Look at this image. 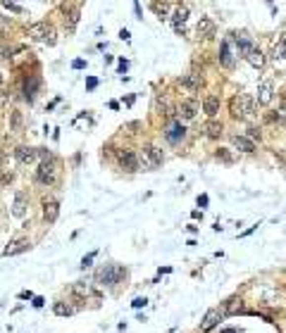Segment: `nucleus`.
Instances as JSON below:
<instances>
[{
	"instance_id": "obj_41",
	"label": "nucleus",
	"mask_w": 286,
	"mask_h": 333,
	"mask_svg": "<svg viewBox=\"0 0 286 333\" xmlns=\"http://www.w3.org/2000/svg\"><path fill=\"white\" fill-rule=\"evenodd\" d=\"M222 333H236V331H234V329H227V331H222Z\"/></svg>"
},
{
	"instance_id": "obj_42",
	"label": "nucleus",
	"mask_w": 286,
	"mask_h": 333,
	"mask_svg": "<svg viewBox=\"0 0 286 333\" xmlns=\"http://www.w3.org/2000/svg\"><path fill=\"white\" fill-rule=\"evenodd\" d=\"M0 86H2V74H0Z\"/></svg>"
},
{
	"instance_id": "obj_3",
	"label": "nucleus",
	"mask_w": 286,
	"mask_h": 333,
	"mask_svg": "<svg viewBox=\"0 0 286 333\" xmlns=\"http://www.w3.org/2000/svg\"><path fill=\"white\" fill-rule=\"evenodd\" d=\"M138 162L143 164V169H158L163 164V152L155 146H146L138 152Z\"/></svg>"
},
{
	"instance_id": "obj_35",
	"label": "nucleus",
	"mask_w": 286,
	"mask_h": 333,
	"mask_svg": "<svg viewBox=\"0 0 286 333\" xmlns=\"http://www.w3.org/2000/svg\"><path fill=\"white\" fill-rule=\"evenodd\" d=\"M74 69H83V67H86V62H83V60H74Z\"/></svg>"
},
{
	"instance_id": "obj_30",
	"label": "nucleus",
	"mask_w": 286,
	"mask_h": 333,
	"mask_svg": "<svg viewBox=\"0 0 286 333\" xmlns=\"http://www.w3.org/2000/svg\"><path fill=\"white\" fill-rule=\"evenodd\" d=\"M150 10L155 14H160V17H164L167 10H169V2H150Z\"/></svg>"
},
{
	"instance_id": "obj_28",
	"label": "nucleus",
	"mask_w": 286,
	"mask_h": 333,
	"mask_svg": "<svg viewBox=\"0 0 286 333\" xmlns=\"http://www.w3.org/2000/svg\"><path fill=\"white\" fill-rule=\"evenodd\" d=\"M53 312H55V314H57V317H69V314H74V307L65 305V302H55Z\"/></svg>"
},
{
	"instance_id": "obj_14",
	"label": "nucleus",
	"mask_w": 286,
	"mask_h": 333,
	"mask_svg": "<svg viewBox=\"0 0 286 333\" xmlns=\"http://www.w3.org/2000/svg\"><path fill=\"white\" fill-rule=\"evenodd\" d=\"M181 86L191 91V93H196V91H201V86H203V79H201V74H196V72H191L186 74L184 79H181Z\"/></svg>"
},
{
	"instance_id": "obj_4",
	"label": "nucleus",
	"mask_w": 286,
	"mask_h": 333,
	"mask_svg": "<svg viewBox=\"0 0 286 333\" xmlns=\"http://www.w3.org/2000/svg\"><path fill=\"white\" fill-rule=\"evenodd\" d=\"M124 276V269L117 264H105L98 274H95V281L98 283H103V286H115L117 281Z\"/></svg>"
},
{
	"instance_id": "obj_21",
	"label": "nucleus",
	"mask_w": 286,
	"mask_h": 333,
	"mask_svg": "<svg viewBox=\"0 0 286 333\" xmlns=\"http://www.w3.org/2000/svg\"><path fill=\"white\" fill-rule=\"evenodd\" d=\"M245 60L255 67V69H262V67H265V55H262V50H260V48H253L250 53L245 55Z\"/></svg>"
},
{
	"instance_id": "obj_11",
	"label": "nucleus",
	"mask_w": 286,
	"mask_h": 333,
	"mask_svg": "<svg viewBox=\"0 0 286 333\" xmlns=\"http://www.w3.org/2000/svg\"><path fill=\"white\" fill-rule=\"evenodd\" d=\"M186 19H189V5H177L174 17H172V24H174V31H177V34H184Z\"/></svg>"
},
{
	"instance_id": "obj_31",
	"label": "nucleus",
	"mask_w": 286,
	"mask_h": 333,
	"mask_svg": "<svg viewBox=\"0 0 286 333\" xmlns=\"http://www.w3.org/2000/svg\"><path fill=\"white\" fill-rule=\"evenodd\" d=\"M215 157H217V160H222V162H227V164H232V162H234V155L227 150V148H219L217 152H215Z\"/></svg>"
},
{
	"instance_id": "obj_27",
	"label": "nucleus",
	"mask_w": 286,
	"mask_h": 333,
	"mask_svg": "<svg viewBox=\"0 0 286 333\" xmlns=\"http://www.w3.org/2000/svg\"><path fill=\"white\" fill-rule=\"evenodd\" d=\"M39 86H41V79H39V76H31V79L27 81V88H24V91H27L29 100H34V95H36V88H39Z\"/></svg>"
},
{
	"instance_id": "obj_17",
	"label": "nucleus",
	"mask_w": 286,
	"mask_h": 333,
	"mask_svg": "<svg viewBox=\"0 0 286 333\" xmlns=\"http://www.w3.org/2000/svg\"><path fill=\"white\" fill-rule=\"evenodd\" d=\"M232 146L236 150H241V152H253L255 150V143L250 138H245V136H232Z\"/></svg>"
},
{
	"instance_id": "obj_26",
	"label": "nucleus",
	"mask_w": 286,
	"mask_h": 333,
	"mask_svg": "<svg viewBox=\"0 0 286 333\" xmlns=\"http://www.w3.org/2000/svg\"><path fill=\"white\" fill-rule=\"evenodd\" d=\"M239 312H244V302H241V297H232L224 307V314H239Z\"/></svg>"
},
{
	"instance_id": "obj_9",
	"label": "nucleus",
	"mask_w": 286,
	"mask_h": 333,
	"mask_svg": "<svg viewBox=\"0 0 286 333\" xmlns=\"http://www.w3.org/2000/svg\"><path fill=\"white\" fill-rule=\"evenodd\" d=\"M14 157H17L19 164H34L36 157H39V150H34V148H29V146H19L14 150Z\"/></svg>"
},
{
	"instance_id": "obj_13",
	"label": "nucleus",
	"mask_w": 286,
	"mask_h": 333,
	"mask_svg": "<svg viewBox=\"0 0 286 333\" xmlns=\"http://www.w3.org/2000/svg\"><path fill=\"white\" fill-rule=\"evenodd\" d=\"M196 34H198V38H210L215 34V22L210 17H201V22L196 27Z\"/></svg>"
},
{
	"instance_id": "obj_25",
	"label": "nucleus",
	"mask_w": 286,
	"mask_h": 333,
	"mask_svg": "<svg viewBox=\"0 0 286 333\" xmlns=\"http://www.w3.org/2000/svg\"><path fill=\"white\" fill-rule=\"evenodd\" d=\"M77 24H79V7H72L69 14L65 17V27H67V31H74Z\"/></svg>"
},
{
	"instance_id": "obj_24",
	"label": "nucleus",
	"mask_w": 286,
	"mask_h": 333,
	"mask_svg": "<svg viewBox=\"0 0 286 333\" xmlns=\"http://www.w3.org/2000/svg\"><path fill=\"white\" fill-rule=\"evenodd\" d=\"M12 214L14 217H24V214H27V198H24L22 193H19L12 202Z\"/></svg>"
},
{
	"instance_id": "obj_15",
	"label": "nucleus",
	"mask_w": 286,
	"mask_h": 333,
	"mask_svg": "<svg viewBox=\"0 0 286 333\" xmlns=\"http://www.w3.org/2000/svg\"><path fill=\"white\" fill-rule=\"evenodd\" d=\"M29 238H17V240H12L7 248H5V257H12V255H19V253H24V250H29Z\"/></svg>"
},
{
	"instance_id": "obj_29",
	"label": "nucleus",
	"mask_w": 286,
	"mask_h": 333,
	"mask_svg": "<svg viewBox=\"0 0 286 333\" xmlns=\"http://www.w3.org/2000/svg\"><path fill=\"white\" fill-rule=\"evenodd\" d=\"M10 129L12 131H22V112L14 110L12 114H10Z\"/></svg>"
},
{
	"instance_id": "obj_19",
	"label": "nucleus",
	"mask_w": 286,
	"mask_h": 333,
	"mask_svg": "<svg viewBox=\"0 0 286 333\" xmlns=\"http://www.w3.org/2000/svg\"><path fill=\"white\" fill-rule=\"evenodd\" d=\"M164 136H167V141H169V143H179V141H184L186 129H184L181 124H172V126L167 129V133H164Z\"/></svg>"
},
{
	"instance_id": "obj_40",
	"label": "nucleus",
	"mask_w": 286,
	"mask_h": 333,
	"mask_svg": "<svg viewBox=\"0 0 286 333\" xmlns=\"http://www.w3.org/2000/svg\"><path fill=\"white\" fill-rule=\"evenodd\" d=\"M282 110H286V95L282 98Z\"/></svg>"
},
{
	"instance_id": "obj_33",
	"label": "nucleus",
	"mask_w": 286,
	"mask_h": 333,
	"mask_svg": "<svg viewBox=\"0 0 286 333\" xmlns=\"http://www.w3.org/2000/svg\"><path fill=\"white\" fill-rule=\"evenodd\" d=\"M93 259H95V253L86 255V257L82 259V269H86V266H91V262H93Z\"/></svg>"
},
{
	"instance_id": "obj_34",
	"label": "nucleus",
	"mask_w": 286,
	"mask_h": 333,
	"mask_svg": "<svg viewBox=\"0 0 286 333\" xmlns=\"http://www.w3.org/2000/svg\"><path fill=\"white\" fill-rule=\"evenodd\" d=\"M5 7L12 10V12H22V7H19V5H12V2H5Z\"/></svg>"
},
{
	"instance_id": "obj_23",
	"label": "nucleus",
	"mask_w": 286,
	"mask_h": 333,
	"mask_svg": "<svg viewBox=\"0 0 286 333\" xmlns=\"http://www.w3.org/2000/svg\"><path fill=\"white\" fill-rule=\"evenodd\" d=\"M219 62H222L224 67H232L234 65L232 50H229V40H222V48H219Z\"/></svg>"
},
{
	"instance_id": "obj_2",
	"label": "nucleus",
	"mask_w": 286,
	"mask_h": 333,
	"mask_svg": "<svg viewBox=\"0 0 286 333\" xmlns=\"http://www.w3.org/2000/svg\"><path fill=\"white\" fill-rule=\"evenodd\" d=\"M29 36H34V38L41 40V43H48V45H55V40H57L55 27L48 24V22H36V24H31V27H29Z\"/></svg>"
},
{
	"instance_id": "obj_18",
	"label": "nucleus",
	"mask_w": 286,
	"mask_h": 333,
	"mask_svg": "<svg viewBox=\"0 0 286 333\" xmlns=\"http://www.w3.org/2000/svg\"><path fill=\"white\" fill-rule=\"evenodd\" d=\"M272 60H274V62H282V60H286V34H282V36L277 38V43H274Z\"/></svg>"
},
{
	"instance_id": "obj_36",
	"label": "nucleus",
	"mask_w": 286,
	"mask_h": 333,
	"mask_svg": "<svg viewBox=\"0 0 286 333\" xmlns=\"http://www.w3.org/2000/svg\"><path fill=\"white\" fill-rule=\"evenodd\" d=\"M5 103H7V93H0V110L5 107Z\"/></svg>"
},
{
	"instance_id": "obj_6",
	"label": "nucleus",
	"mask_w": 286,
	"mask_h": 333,
	"mask_svg": "<svg viewBox=\"0 0 286 333\" xmlns=\"http://www.w3.org/2000/svg\"><path fill=\"white\" fill-rule=\"evenodd\" d=\"M117 162H120V167H122L124 172H138V155H134L131 150H120L117 152Z\"/></svg>"
},
{
	"instance_id": "obj_32",
	"label": "nucleus",
	"mask_w": 286,
	"mask_h": 333,
	"mask_svg": "<svg viewBox=\"0 0 286 333\" xmlns=\"http://www.w3.org/2000/svg\"><path fill=\"white\" fill-rule=\"evenodd\" d=\"M14 179V174L10 169H0V186H5V184H10Z\"/></svg>"
},
{
	"instance_id": "obj_16",
	"label": "nucleus",
	"mask_w": 286,
	"mask_h": 333,
	"mask_svg": "<svg viewBox=\"0 0 286 333\" xmlns=\"http://www.w3.org/2000/svg\"><path fill=\"white\" fill-rule=\"evenodd\" d=\"M72 295H74L77 300H86V297H98V293H95L91 286H86V283H74V286H72Z\"/></svg>"
},
{
	"instance_id": "obj_10",
	"label": "nucleus",
	"mask_w": 286,
	"mask_h": 333,
	"mask_svg": "<svg viewBox=\"0 0 286 333\" xmlns=\"http://www.w3.org/2000/svg\"><path fill=\"white\" fill-rule=\"evenodd\" d=\"M222 317H224V309H210V312L205 314L203 324H201V331H203V333L212 331V329L217 326L219 321H222Z\"/></svg>"
},
{
	"instance_id": "obj_22",
	"label": "nucleus",
	"mask_w": 286,
	"mask_h": 333,
	"mask_svg": "<svg viewBox=\"0 0 286 333\" xmlns=\"http://www.w3.org/2000/svg\"><path fill=\"white\" fill-rule=\"evenodd\" d=\"M203 131L207 138H219L222 136V131H224V126H222V121H207L203 126Z\"/></svg>"
},
{
	"instance_id": "obj_1",
	"label": "nucleus",
	"mask_w": 286,
	"mask_h": 333,
	"mask_svg": "<svg viewBox=\"0 0 286 333\" xmlns=\"http://www.w3.org/2000/svg\"><path fill=\"white\" fill-rule=\"evenodd\" d=\"M229 112H232L234 119H248V117L255 114V100L245 93L234 95L229 100Z\"/></svg>"
},
{
	"instance_id": "obj_8",
	"label": "nucleus",
	"mask_w": 286,
	"mask_h": 333,
	"mask_svg": "<svg viewBox=\"0 0 286 333\" xmlns=\"http://www.w3.org/2000/svg\"><path fill=\"white\" fill-rule=\"evenodd\" d=\"M57 217H60V202L53 198H45L43 200V219L48 224H53V222H57Z\"/></svg>"
},
{
	"instance_id": "obj_39",
	"label": "nucleus",
	"mask_w": 286,
	"mask_h": 333,
	"mask_svg": "<svg viewBox=\"0 0 286 333\" xmlns=\"http://www.w3.org/2000/svg\"><path fill=\"white\" fill-rule=\"evenodd\" d=\"M2 160H5V150L0 148V164H2Z\"/></svg>"
},
{
	"instance_id": "obj_7",
	"label": "nucleus",
	"mask_w": 286,
	"mask_h": 333,
	"mask_svg": "<svg viewBox=\"0 0 286 333\" xmlns=\"http://www.w3.org/2000/svg\"><path fill=\"white\" fill-rule=\"evenodd\" d=\"M274 98V83L270 79H262L258 86V103L260 105H270Z\"/></svg>"
},
{
	"instance_id": "obj_5",
	"label": "nucleus",
	"mask_w": 286,
	"mask_h": 333,
	"mask_svg": "<svg viewBox=\"0 0 286 333\" xmlns=\"http://www.w3.org/2000/svg\"><path fill=\"white\" fill-rule=\"evenodd\" d=\"M55 179H57V164H55L53 160L41 162V164H39V169H36V181H39V184H45V186H50V184H55Z\"/></svg>"
},
{
	"instance_id": "obj_37",
	"label": "nucleus",
	"mask_w": 286,
	"mask_h": 333,
	"mask_svg": "<svg viewBox=\"0 0 286 333\" xmlns=\"http://www.w3.org/2000/svg\"><path fill=\"white\" fill-rule=\"evenodd\" d=\"M146 305V300H143V297H136V300H134V307H143Z\"/></svg>"
},
{
	"instance_id": "obj_38",
	"label": "nucleus",
	"mask_w": 286,
	"mask_h": 333,
	"mask_svg": "<svg viewBox=\"0 0 286 333\" xmlns=\"http://www.w3.org/2000/svg\"><path fill=\"white\" fill-rule=\"evenodd\" d=\"M248 136H250V141H253V138H255V136H258V138H260V133H258V129H250V133H248Z\"/></svg>"
},
{
	"instance_id": "obj_20",
	"label": "nucleus",
	"mask_w": 286,
	"mask_h": 333,
	"mask_svg": "<svg viewBox=\"0 0 286 333\" xmlns=\"http://www.w3.org/2000/svg\"><path fill=\"white\" fill-rule=\"evenodd\" d=\"M203 110H205L207 117H217V112H219V98L217 95H207V98L203 100Z\"/></svg>"
},
{
	"instance_id": "obj_12",
	"label": "nucleus",
	"mask_w": 286,
	"mask_h": 333,
	"mask_svg": "<svg viewBox=\"0 0 286 333\" xmlns=\"http://www.w3.org/2000/svg\"><path fill=\"white\" fill-rule=\"evenodd\" d=\"M177 114L181 119H193V117L198 114V103H196V100H184V103L177 107Z\"/></svg>"
}]
</instances>
